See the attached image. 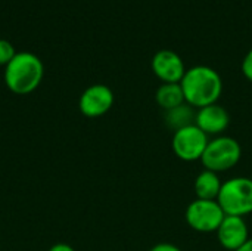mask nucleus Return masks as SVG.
I'll use <instances>...</instances> for the list:
<instances>
[{
  "label": "nucleus",
  "instance_id": "nucleus-1",
  "mask_svg": "<svg viewBox=\"0 0 252 251\" xmlns=\"http://www.w3.org/2000/svg\"><path fill=\"white\" fill-rule=\"evenodd\" d=\"M180 86L186 104L196 109L217 104L223 93V80L220 74L207 65H196L186 70Z\"/></svg>",
  "mask_w": 252,
  "mask_h": 251
},
{
  "label": "nucleus",
  "instance_id": "nucleus-2",
  "mask_svg": "<svg viewBox=\"0 0 252 251\" xmlns=\"http://www.w3.org/2000/svg\"><path fill=\"white\" fill-rule=\"evenodd\" d=\"M44 74L40 58L31 52H19L4 67L6 87L16 95H28L34 92Z\"/></svg>",
  "mask_w": 252,
  "mask_h": 251
},
{
  "label": "nucleus",
  "instance_id": "nucleus-3",
  "mask_svg": "<svg viewBox=\"0 0 252 251\" xmlns=\"http://www.w3.org/2000/svg\"><path fill=\"white\" fill-rule=\"evenodd\" d=\"M242 157L241 143L230 136H217L210 139L207 149L201 158L204 169L221 173L233 169Z\"/></svg>",
  "mask_w": 252,
  "mask_h": 251
},
{
  "label": "nucleus",
  "instance_id": "nucleus-4",
  "mask_svg": "<svg viewBox=\"0 0 252 251\" xmlns=\"http://www.w3.org/2000/svg\"><path fill=\"white\" fill-rule=\"evenodd\" d=\"M217 201L226 216L245 217L252 213V179L233 178L223 182Z\"/></svg>",
  "mask_w": 252,
  "mask_h": 251
},
{
  "label": "nucleus",
  "instance_id": "nucleus-5",
  "mask_svg": "<svg viewBox=\"0 0 252 251\" xmlns=\"http://www.w3.org/2000/svg\"><path fill=\"white\" fill-rule=\"evenodd\" d=\"M186 222L196 232H217L226 213L216 200H193L186 209Z\"/></svg>",
  "mask_w": 252,
  "mask_h": 251
},
{
  "label": "nucleus",
  "instance_id": "nucleus-6",
  "mask_svg": "<svg viewBox=\"0 0 252 251\" xmlns=\"http://www.w3.org/2000/svg\"><path fill=\"white\" fill-rule=\"evenodd\" d=\"M208 142L210 138L196 124H190L174 132L171 148L177 158L183 161H196L202 158Z\"/></svg>",
  "mask_w": 252,
  "mask_h": 251
},
{
  "label": "nucleus",
  "instance_id": "nucleus-7",
  "mask_svg": "<svg viewBox=\"0 0 252 251\" xmlns=\"http://www.w3.org/2000/svg\"><path fill=\"white\" fill-rule=\"evenodd\" d=\"M114 105V93L105 84H93L87 87L80 96V111L83 115L96 118L106 114Z\"/></svg>",
  "mask_w": 252,
  "mask_h": 251
},
{
  "label": "nucleus",
  "instance_id": "nucleus-8",
  "mask_svg": "<svg viewBox=\"0 0 252 251\" xmlns=\"http://www.w3.org/2000/svg\"><path fill=\"white\" fill-rule=\"evenodd\" d=\"M152 71L162 83H180L186 67L179 53L170 49L158 50L152 58Z\"/></svg>",
  "mask_w": 252,
  "mask_h": 251
},
{
  "label": "nucleus",
  "instance_id": "nucleus-9",
  "mask_svg": "<svg viewBox=\"0 0 252 251\" xmlns=\"http://www.w3.org/2000/svg\"><path fill=\"white\" fill-rule=\"evenodd\" d=\"M216 234L220 246L227 251L239 250L250 240L247 222L239 216H226Z\"/></svg>",
  "mask_w": 252,
  "mask_h": 251
},
{
  "label": "nucleus",
  "instance_id": "nucleus-10",
  "mask_svg": "<svg viewBox=\"0 0 252 251\" xmlns=\"http://www.w3.org/2000/svg\"><path fill=\"white\" fill-rule=\"evenodd\" d=\"M195 124L207 136H221L230 124V115L219 104L199 108L195 115Z\"/></svg>",
  "mask_w": 252,
  "mask_h": 251
},
{
  "label": "nucleus",
  "instance_id": "nucleus-11",
  "mask_svg": "<svg viewBox=\"0 0 252 251\" xmlns=\"http://www.w3.org/2000/svg\"><path fill=\"white\" fill-rule=\"evenodd\" d=\"M223 182L219 178V173L204 169L195 179L193 189L196 194V198L199 200H216L220 195Z\"/></svg>",
  "mask_w": 252,
  "mask_h": 251
},
{
  "label": "nucleus",
  "instance_id": "nucleus-12",
  "mask_svg": "<svg viewBox=\"0 0 252 251\" xmlns=\"http://www.w3.org/2000/svg\"><path fill=\"white\" fill-rule=\"evenodd\" d=\"M155 101L165 111L186 104L180 83H162L155 93Z\"/></svg>",
  "mask_w": 252,
  "mask_h": 251
},
{
  "label": "nucleus",
  "instance_id": "nucleus-13",
  "mask_svg": "<svg viewBox=\"0 0 252 251\" xmlns=\"http://www.w3.org/2000/svg\"><path fill=\"white\" fill-rule=\"evenodd\" d=\"M195 115H196L195 108H192L188 104H183L174 109L165 111V123L170 129L176 132L186 126L195 124Z\"/></svg>",
  "mask_w": 252,
  "mask_h": 251
},
{
  "label": "nucleus",
  "instance_id": "nucleus-14",
  "mask_svg": "<svg viewBox=\"0 0 252 251\" xmlns=\"http://www.w3.org/2000/svg\"><path fill=\"white\" fill-rule=\"evenodd\" d=\"M15 55H16V52H15V47L12 46V43L0 38V65L6 67L13 59Z\"/></svg>",
  "mask_w": 252,
  "mask_h": 251
},
{
  "label": "nucleus",
  "instance_id": "nucleus-15",
  "mask_svg": "<svg viewBox=\"0 0 252 251\" xmlns=\"http://www.w3.org/2000/svg\"><path fill=\"white\" fill-rule=\"evenodd\" d=\"M242 72H244V75H245V78L247 80H250L252 81V49L245 55V58H244V61H242Z\"/></svg>",
  "mask_w": 252,
  "mask_h": 251
},
{
  "label": "nucleus",
  "instance_id": "nucleus-16",
  "mask_svg": "<svg viewBox=\"0 0 252 251\" xmlns=\"http://www.w3.org/2000/svg\"><path fill=\"white\" fill-rule=\"evenodd\" d=\"M149 251H182L177 246L170 244V243H159L157 246H154Z\"/></svg>",
  "mask_w": 252,
  "mask_h": 251
},
{
  "label": "nucleus",
  "instance_id": "nucleus-17",
  "mask_svg": "<svg viewBox=\"0 0 252 251\" xmlns=\"http://www.w3.org/2000/svg\"><path fill=\"white\" fill-rule=\"evenodd\" d=\"M49 251H75L71 246H68V244H63V243H61V244H55L53 247H50V250Z\"/></svg>",
  "mask_w": 252,
  "mask_h": 251
},
{
  "label": "nucleus",
  "instance_id": "nucleus-18",
  "mask_svg": "<svg viewBox=\"0 0 252 251\" xmlns=\"http://www.w3.org/2000/svg\"><path fill=\"white\" fill-rule=\"evenodd\" d=\"M236 251H252V238H250L239 250H236Z\"/></svg>",
  "mask_w": 252,
  "mask_h": 251
}]
</instances>
